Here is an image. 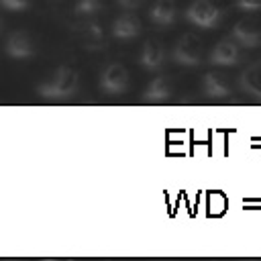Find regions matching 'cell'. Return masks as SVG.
<instances>
[{
    "instance_id": "cell-1",
    "label": "cell",
    "mask_w": 261,
    "mask_h": 261,
    "mask_svg": "<svg viewBox=\"0 0 261 261\" xmlns=\"http://www.w3.org/2000/svg\"><path fill=\"white\" fill-rule=\"evenodd\" d=\"M77 82H80L77 71L69 65H61L53 71L51 77H47L45 82H41L37 86V94L43 96V98H51V100L69 98V96L75 94Z\"/></svg>"
},
{
    "instance_id": "cell-2",
    "label": "cell",
    "mask_w": 261,
    "mask_h": 261,
    "mask_svg": "<svg viewBox=\"0 0 261 261\" xmlns=\"http://www.w3.org/2000/svg\"><path fill=\"white\" fill-rule=\"evenodd\" d=\"M186 20L198 29H214L222 20V10L210 0H192L186 8Z\"/></svg>"
},
{
    "instance_id": "cell-3",
    "label": "cell",
    "mask_w": 261,
    "mask_h": 261,
    "mask_svg": "<svg viewBox=\"0 0 261 261\" xmlns=\"http://www.w3.org/2000/svg\"><path fill=\"white\" fill-rule=\"evenodd\" d=\"M171 57H173L175 63L186 65V67L198 65L200 59H202V43H200V39H198L196 35H192V33L184 35V37L175 43Z\"/></svg>"
},
{
    "instance_id": "cell-4",
    "label": "cell",
    "mask_w": 261,
    "mask_h": 261,
    "mask_svg": "<svg viewBox=\"0 0 261 261\" xmlns=\"http://www.w3.org/2000/svg\"><path fill=\"white\" fill-rule=\"evenodd\" d=\"M100 88L106 94H122L128 88V71L122 63L112 61L100 73Z\"/></svg>"
},
{
    "instance_id": "cell-5",
    "label": "cell",
    "mask_w": 261,
    "mask_h": 261,
    "mask_svg": "<svg viewBox=\"0 0 261 261\" xmlns=\"http://www.w3.org/2000/svg\"><path fill=\"white\" fill-rule=\"evenodd\" d=\"M4 53L12 59H29L35 55V41L27 31H12L4 41Z\"/></svg>"
},
{
    "instance_id": "cell-6",
    "label": "cell",
    "mask_w": 261,
    "mask_h": 261,
    "mask_svg": "<svg viewBox=\"0 0 261 261\" xmlns=\"http://www.w3.org/2000/svg\"><path fill=\"white\" fill-rule=\"evenodd\" d=\"M230 37L243 47V49H257L261 47V27L251 18H241L232 31Z\"/></svg>"
},
{
    "instance_id": "cell-7",
    "label": "cell",
    "mask_w": 261,
    "mask_h": 261,
    "mask_svg": "<svg viewBox=\"0 0 261 261\" xmlns=\"http://www.w3.org/2000/svg\"><path fill=\"white\" fill-rule=\"evenodd\" d=\"M241 59V45L230 37V39H222V41H218L214 47H212V51H210V55H208V61L212 63V65H234L237 61Z\"/></svg>"
},
{
    "instance_id": "cell-8",
    "label": "cell",
    "mask_w": 261,
    "mask_h": 261,
    "mask_svg": "<svg viewBox=\"0 0 261 261\" xmlns=\"http://www.w3.org/2000/svg\"><path fill=\"white\" fill-rule=\"evenodd\" d=\"M139 63L143 69L147 71H157L163 67L165 63V49L159 41H147L141 49V55H139Z\"/></svg>"
},
{
    "instance_id": "cell-9",
    "label": "cell",
    "mask_w": 261,
    "mask_h": 261,
    "mask_svg": "<svg viewBox=\"0 0 261 261\" xmlns=\"http://www.w3.org/2000/svg\"><path fill=\"white\" fill-rule=\"evenodd\" d=\"M139 33H141V20H139L135 14H130V12L120 14V16L112 22V37L118 39V41L135 39Z\"/></svg>"
},
{
    "instance_id": "cell-10",
    "label": "cell",
    "mask_w": 261,
    "mask_h": 261,
    "mask_svg": "<svg viewBox=\"0 0 261 261\" xmlns=\"http://www.w3.org/2000/svg\"><path fill=\"white\" fill-rule=\"evenodd\" d=\"M175 16H177V8L173 0H155L149 8V18L157 27H171L175 22Z\"/></svg>"
},
{
    "instance_id": "cell-11",
    "label": "cell",
    "mask_w": 261,
    "mask_h": 261,
    "mask_svg": "<svg viewBox=\"0 0 261 261\" xmlns=\"http://www.w3.org/2000/svg\"><path fill=\"white\" fill-rule=\"evenodd\" d=\"M171 92H173L171 80L165 77V75H159V77H155V80L149 82V86H147L145 92H143V100H145V102H153V104L165 102V100H169Z\"/></svg>"
},
{
    "instance_id": "cell-12",
    "label": "cell",
    "mask_w": 261,
    "mask_h": 261,
    "mask_svg": "<svg viewBox=\"0 0 261 261\" xmlns=\"http://www.w3.org/2000/svg\"><path fill=\"white\" fill-rule=\"evenodd\" d=\"M239 86H241L243 92H247V94H251V96L261 100V61H257L253 65H247L241 71Z\"/></svg>"
},
{
    "instance_id": "cell-13",
    "label": "cell",
    "mask_w": 261,
    "mask_h": 261,
    "mask_svg": "<svg viewBox=\"0 0 261 261\" xmlns=\"http://www.w3.org/2000/svg\"><path fill=\"white\" fill-rule=\"evenodd\" d=\"M202 90L210 98H224L230 94V86H228L226 77H222L220 73H214V71H210L202 77Z\"/></svg>"
},
{
    "instance_id": "cell-14",
    "label": "cell",
    "mask_w": 261,
    "mask_h": 261,
    "mask_svg": "<svg viewBox=\"0 0 261 261\" xmlns=\"http://www.w3.org/2000/svg\"><path fill=\"white\" fill-rule=\"evenodd\" d=\"M82 43L88 51H102L106 47V37L100 24L88 22L82 27Z\"/></svg>"
},
{
    "instance_id": "cell-15",
    "label": "cell",
    "mask_w": 261,
    "mask_h": 261,
    "mask_svg": "<svg viewBox=\"0 0 261 261\" xmlns=\"http://www.w3.org/2000/svg\"><path fill=\"white\" fill-rule=\"evenodd\" d=\"M102 10V0H75L73 14L77 18H92Z\"/></svg>"
},
{
    "instance_id": "cell-16",
    "label": "cell",
    "mask_w": 261,
    "mask_h": 261,
    "mask_svg": "<svg viewBox=\"0 0 261 261\" xmlns=\"http://www.w3.org/2000/svg\"><path fill=\"white\" fill-rule=\"evenodd\" d=\"M0 6L6 8V10H14V12H18V10L29 8V6H31V0H0Z\"/></svg>"
},
{
    "instance_id": "cell-17",
    "label": "cell",
    "mask_w": 261,
    "mask_h": 261,
    "mask_svg": "<svg viewBox=\"0 0 261 261\" xmlns=\"http://www.w3.org/2000/svg\"><path fill=\"white\" fill-rule=\"evenodd\" d=\"M234 4L243 12H257V10H261V0H234Z\"/></svg>"
},
{
    "instance_id": "cell-18",
    "label": "cell",
    "mask_w": 261,
    "mask_h": 261,
    "mask_svg": "<svg viewBox=\"0 0 261 261\" xmlns=\"http://www.w3.org/2000/svg\"><path fill=\"white\" fill-rule=\"evenodd\" d=\"M122 8H126V10H135V8H139L141 4H143V0H116Z\"/></svg>"
}]
</instances>
